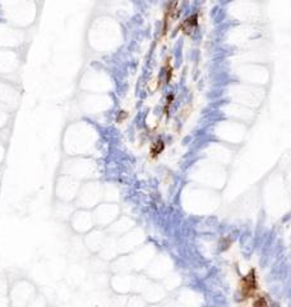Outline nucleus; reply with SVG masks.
<instances>
[{
    "mask_svg": "<svg viewBox=\"0 0 291 307\" xmlns=\"http://www.w3.org/2000/svg\"><path fill=\"white\" fill-rule=\"evenodd\" d=\"M257 289V278L254 270L249 271L248 275H245L240 282V293L244 298L250 297Z\"/></svg>",
    "mask_w": 291,
    "mask_h": 307,
    "instance_id": "1",
    "label": "nucleus"
},
{
    "mask_svg": "<svg viewBox=\"0 0 291 307\" xmlns=\"http://www.w3.org/2000/svg\"><path fill=\"white\" fill-rule=\"evenodd\" d=\"M253 307H268V303L266 301V298L263 297H257L254 303H253Z\"/></svg>",
    "mask_w": 291,
    "mask_h": 307,
    "instance_id": "3",
    "label": "nucleus"
},
{
    "mask_svg": "<svg viewBox=\"0 0 291 307\" xmlns=\"http://www.w3.org/2000/svg\"><path fill=\"white\" fill-rule=\"evenodd\" d=\"M162 150H163V143H162V141H158V142H157V143H155V146L152 147V151H151L152 156H153V157L157 156L161 151H162Z\"/></svg>",
    "mask_w": 291,
    "mask_h": 307,
    "instance_id": "2",
    "label": "nucleus"
}]
</instances>
